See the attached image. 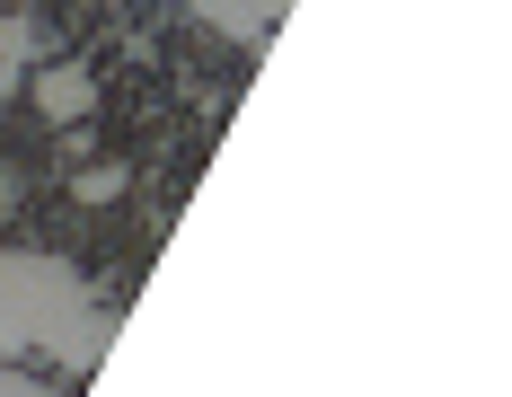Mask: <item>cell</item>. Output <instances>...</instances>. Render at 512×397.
I'll list each match as a JSON object with an SVG mask.
<instances>
[{"mask_svg": "<svg viewBox=\"0 0 512 397\" xmlns=\"http://www.w3.org/2000/svg\"><path fill=\"white\" fill-rule=\"evenodd\" d=\"M45 345L62 371H98L106 345H115V309L89 300L80 265L36 248H0V353Z\"/></svg>", "mask_w": 512, "mask_h": 397, "instance_id": "obj_1", "label": "cell"}, {"mask_svg": "<svg viewBox=\"0 0 512 397\" xmlns=\"http://www.w3.org/2000/svg\"><path fill=\"white\" fill-rule=\"evenodd\" d=\"M36 106H45L53 124H80V115L98 106V80H89L80 62H62V71H45V80H36Z\"/></svg>", "mask_w": 512, "mask_h": 397, "instance_id": "obj_2", "label": "cell"}, {"mask_svg": "<svg viewBox=\"0 0 512 397\" xmlns=\"http://www.w3.org/2000/svg\"><path fill=\"white\" fill-rule=\"evenodd\" d=\"M195 9H204L221 36H239V45H265V27L283 18V0H195Z\"/></svg>", "mask_w": 512, "mask_h": 397, "instance_id": "obj_3", "label": "cell"}, {"mask_svg": "<svg viewBox=\"0 0 512 397\" xmlns=\"http://www.w3.org/2000/svg\"><path fill=\"white\" fill-rule=\"evenodd\" d=\"M0 53L27 62V53H36V27H27V18H0Z\"/></svg>", "mask_w": 512, "mask_h": 397, "instance_id": "obj_4", "label": "cell"}, {"mask_svg": "<svg viewBox=\"0 0 512 397\" xmlns=\"http://www.w3.org/2000/svg\"><path fill=\"white\" fill-rule=\"evenodd\" d=\"M106 195H124V168H89L80 177V203H106Z\"/></svg>", "mask_w": 512, "mask_h": 397, "instance_id": "obj_5", "label": "cell"}, {"mask_svg": "<svg viewBox=\"0 0 512 397\" xmlns=\"http://www.w3.org/2000/svg\"><path fill=\"white\" fill-rule=\"evenodd\" d=\"M0 397H62V389H36V380H18V371H0Z\"/></svg>", "mask_w": 512, "mask_h": 397, "instance_id": "obj_6", "label": "cell"}, {"mask_svg": "<svg viewBox=\"0 0 512 397\" xmlns=\"http://www.w3.org/2000/svg\"><path fill=\"white\" fill-rule=\"evenodd\" d=\"M9 89H18V62H9V53H0V98H9Z\"/></svg>", "mask_w": 512, "mask_h": 397, "instance_id": "obj_7", "label": "cell"}]
</instances>
